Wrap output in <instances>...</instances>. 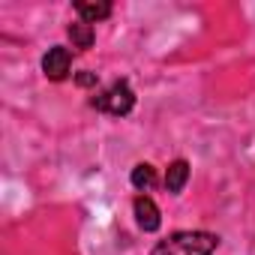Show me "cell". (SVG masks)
Instances as JSON below:
<instances>
[{
  "instance_id": "cell-6",
  "label": "cell",
  "mask_w": 255,
  "mask_h": 255,
  "mask_svg": "<svg viewBox=\"0 0 255 255\" xmlns=\"http://www.w3.org/2000/svg\"><path fill=\"white\" fill-rule=\"evenodd\" d=\"M75 12H78L81 21L96 24V21H102V18L111 15V6L108 3H87V0H81V3H75Z\"/></svg>"
},
{
  "instance_id": "cell-5",
  "label": "cell",
  "mask_w": 255,
  "mask_h": 255,
  "mask_svg": "<svg viewBox=\"0 0 255 255\" xmlns=\"http://www.w3.org/2000/svg\"><path fill=\"white\" fill-rule=\"evenodd\" d=\"M186 180H189V165H186L183 159L171 162V165H168V171H165V186H168V192H171V195L183 192Z\"/></svg>"
},
{
  "instance_id": "cell-3",
  "label": "cell",
  "mask_w": 255,
  "mask_h": 255,
  "mask_svg": "<svg viewBox=\"0 0 255 255\" xmlns=\"http://www.w3.org/2000/svg\"><path fill=\"white\" fill-rule=\"evenodd\" d=\"M69 69H72V54H69V48H63V45L48 48V54L42 57V72H45L51 81H63V78L69 75Z\"/></svg>"
},
{
  "instance_id": "cell-2",
  "label": "cell",
  "mask_w": 255,
  "mask_h": 255,
  "mask_svg": "<svg viewBox=\"0 0 255 255\" xmlns=\"http://www.w3.org/2000/svg\"><path fill=\"white\" fill-rule=\"evenodd\" d=\"M93 108L111 117H126L135 108V90L126 84V81H111L108 87H102L93 96Z\"/></svg>"
},
{
  "instance_id": "cell-8",
  "label": "cell",
  "mask_w": 255,
  "mask_h": 255,
  "mask_svg": "<svg viewBox=\"0 0 255 255\" xmlns=\"http://www.w3.org/2000/svg\"><path fill=\"white\" fill-rule=\"evenodd\" d=\"M132 186H135L138 192H150V189L156 186V171H153V165H147V162L135 165V168H132Z\"/></svg>"
},
{
  "instance_id": "cell-7",
  "label": "cell",
  "mask_w": 255,
  "mask_h": 255,
  "mask_svg": "<svg viewBox=\"0 0 255 255\" xmlns=\"http://www.w3.org/2000/svg\"><path fill=\"white\" fill-rule=\"evenodd\" d=\"M69 39H72V45L75 48H90L93 45V24H87V21H75V24H69Z\"/></svg>"
},
{
  "instance_id": "cell-9",
  "label": "cell",
  "mask_w": 255,
  "mask_h": 255,
  "mask_svg": "<svg viewBox=\"0 0 255 255\" xmlns=\"http://www.w3.org/2000/svg\"><path fill=\"white\" fill-rule=\"evenodd\" d=\"M78 84L81 87H90V84H96V75L93 72H84V75H78Z\"/></svg>"
},
{
  "instance_id": "cell-4",
  "label": "cell",
  "mask_w": 255,
  "mask_h": 255,
  "mask_svg": "<svg viewBox=\"0 0 255 255\" xmlns=\"http://www.w3.org/2000/svg\"><path fill=\"white\" fill-rule=\"evenodd\" d=\"M132 210H135V219H138V225H141L144 231H156V228L162 225V219H159V207L153 204L150 195H138L135 204H132Z\"/></svg>"
},
{
  "instance_id": "cell-1",
  "label": "cell",
  "mask_w": 255,
  "mask_h": 255,
  "mask_svg": "<svg viewBox=\"0 0 255 255\" xmlns=\"http://www.w3.org/2000/svg\"><path fill=\"white\" fill-rule=\"evenodd\" d=\"M219 237L210 231H174L171 237L159 240L150 255H213Z\"/></svg>"
}]
</instances>
